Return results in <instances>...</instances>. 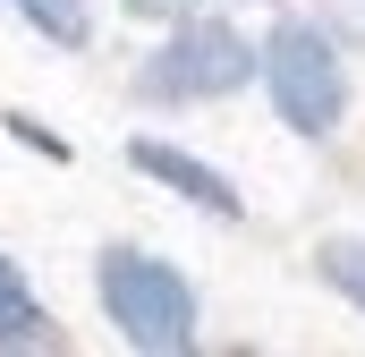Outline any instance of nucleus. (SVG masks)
I'll list each match as a JSON object with an SVG mask.
<instances>
[{"label": "nucleus", "instance_id": "7", "mask_svg": "<svg viewBox=\"0 0 365 357\" xmlns=\"http://www.w3.org/2000/svg\"><path fill=\"white\" fill-rule=\"evenodd\" d=\"M314 281H323L340 306L365 315V238H323V247H314Z\"/></svg>", "mask_w": 365, "mask_h": 357}, {"label": "nucleus", "instance_id": "3", "mask_svg": "<svg viewBox=\"0 0 365 357\" xmlns=\"http://www.w3.org/2000/svg\"><path fill=\"white\" fill-rule=\"evenodd\" d=\"M255 86V43L230 17H170V34L136 60V102H230Z\"/></svg>", "mask_w": 365, "mask_h": 357}, {"label": "nucleus", "instance_id": "4", "mask_svg": "<svg viewBox=\"0 0 365 357\" xmlns=\"http://www.w3.org/2000/svg\"><path fill=\"white\" fill-rule=\"evenodd\" d=\"M128 162L153 178V187H170L179 204L212 213V221H247V196H238L230 178L212 171L204 154H187V145H170V136H128Z\"/></svg>", "mask_w": 365, "mask_h": 357}, {"label": "nucleus", "instance_id": "5", "mask_svg": "<svg viewBox=\"0 0 365 357\" xmlns=\"http://www.w3.org/2000/svg\"><path fill=\"white\" fill-rule=\"evenodd\" d=\"M60 341V323H51V306L34 298V281L0 256V349H51Z\"/></svg>", "mask_w": 365, "mask_h": 357}, {"label": "nucleus", "instance_id": "2", "mask_svg": "<svg viewBox=\"0 0 365 357\" xmlns=\"http://www.w3.org/2000/svg\"><path fill=\"white\" fill-rule=\"evenodd\" d=\"M255 86L272 94L280 128L306 136V145H323V136L349 128V60H340V43L314 17H280L255 43Z\"/></svg>", "mask_w": 365, "mask_h": 357}, {"label": "nucleus", "instance_id": "8", "mask_svg": "<svg viewBox=\"0 0 365 357\" xmlns=\"http://www.w3.org/2000/svg\"><path fill=\"white\" fill-rule=\"evenodd\" d=\"M119 9H128V17H162V26H170V17L195 9V0H119Z\"/></svg>", "mask_w": 365, "mask_h": 357}, {"label": "nucleus", "instance_id": "6", "mask_svg": "<svg viewBox=\"0 0 365 357\" xmlns=\"http://www.w3.org/2000/svg\"><path fill=\"white\" fill-rule=\"evenodd\" d=\"M43 43H60V51H86L93 43V0H9Z\"/></svg>", "mask_w": 365, "mask_h": 357}, {"label": "nucleus", "instance_id": "1", "mask_svg": "<svg viewBox=\"0 0 365 357\" xmlns=\"http://www.w3.org/2000/svg\"><path fill=\"white\" fill-rule=\"evenodd\" d=\"M93 298H102V323L128 341V349L145 357H179L195 349V323H204V306H195V281H187L170 256H153V247H102L93 256Z\"/></svg>", "mask_w": 365, "mask_h": 357}]
</instances>
